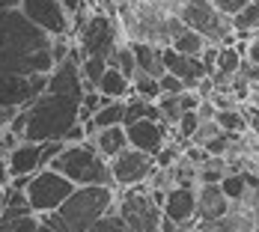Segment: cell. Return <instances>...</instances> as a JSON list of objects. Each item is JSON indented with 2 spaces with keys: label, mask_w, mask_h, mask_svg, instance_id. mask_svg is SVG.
I'll use <instances>...</instances> for the list:
<instances>
[{
  "label": "cell",
  "mask_w": 259,
  "mask_h": 232,
  "mask_svg": "<svg viewBox=\"0 0 259 232\" xmlns=\"http://www.w3.org/2000/svg\"><path fill=\"white\" fill-rule=\"evenodd\" d=\"M90 140H93L96 152L102 155L104 161H110V158H116L119 152H125V149H128V140H125V128H122V125H113V128L96 131Z\"/></svg>",
  "instance_id": "19"
},
{
  "label": "cell",
  "mask_w": 259,
  "mask_h": 232,
  "mask_svg": "<svg viewBox=\"0 0 259 232\" xmlns=\"http://www.w3.org/2000/svg\"><path fill=\"white\" fill-rule=\"evenodd\" d=\"M158 89H161V96H179V92H185V83H182L179 77L164 72V75L158 77Z\"/></svg>",
  "instance_id": "34"
},
{
  "label": "cell",
  "mask_w": 259,
  "mask_h": 232,
  "mask_svg": "<svg viewBox=\"0 0 259 232\" xmlns=\"http://www.w3.org/2000/svg\"><path fill=\"white\" fill-rule=\"evenodd\" d=\"M116 217L125 223L128 232H161V203L152 197L149 184H137V188H125L116 191V203H113Z\"/></svg>",
  "instance_id": "5"
},
{
  "label": "cell",
  "mask_w": 259,
  "mask_h": 232,
  "mask_svg": "<svg viewBox=\"0 0 259 232\" xmlns=\"http://www.w3.org/2000/svg\"><path fill=\"white\" fill-rule=\"evenodd\" d=\"M218 12H224V15H235L244 3H250V0H208Z\"/></svg>",
  "instance_id": "35"
},
{
  "label": "cell",
  "mask_w": 259,
  "mask_h": 232,
  "mask_svg": "<svg viewBox=\"0 0 259 232\" xmlns=\"http://www.w3.org/2000/svg\"><path fill=\"white\" fill-rule=\"evenodd\" d=\"M48 75H3L0 72V107H27L45 92Z\"/></svg>",
  "instance_id": "11"
},
{
  "label": "cell",
  "mask_w": 259,
  "mask_h": 232,
  "mask_svg": "<svg viewBox=\"0 0 259 232\" xmlns=\"http://www.w3.org/2000/svg\"><path fill=\"white\" fill-rule=\"evenodd\" d=\"M18 12L48 36H72V21L60 0H21Z\"/></svg>",
  "instance_id": "10"
},
{
  "label": "cell",
  "mask_w": 259,
  "mask_h": 232,
  "mask_svg": "<svg viewBox=\"0 0 259 232\" xmlns=\"http://www.w3.org/2000/svg\"><path fill=\"white\" fill-rule=\"evenodd\" d=\"M179 21L197 36L206 39V45H235V33L230 24V15L218 12L208 0H182L179 3Z\"/></svg>",
  "instance_id": "6"
},
{
  "label": "cell",
  "mask_w": 259,
  "mask_h": 232,
  "mask_svg": "<svg viewBox=\"0 0 259 232\" xmlns=\"http://www.w3.org/2000/svg\"><path fill=\"white\" fill-rule=\"evenodd\" d=\"M247 104H253V107L259 110V83H253V86H250V96H247Z\"/></svg>",
  "instance_id": "39"
},
{
  "label": "cell",
  "mask_w": 259,
  "mask_h": 232,
  "mask_svg": "<svg viewBox=\"0 0 259 232\" xmlns=\"http://www.w3.org/2000/svg\"><path fill=\"white\" fill-rule=\"evenodd\" d=\"M214 125L224 131V134H247V122H244V113L233 107V110H214Z\"/></svg>",
  "instance_id": "27"
},
{
  "label": "cell",
  "mask_w": 259,
  "mask_h": 232,
  "mask_svg": "<svg viewBox=\"0 0 259 232\" xmlns=\"http://www.w3.org/2000/svg\"><path fill=\"white\" fill-rule=\"evenodd\" d=\"M78 66H80V80H83V92H87V89H96V83L102 80L104 69H107V63H104L102 57H83Z\"/></svg>",
  "instance_id": "29"
},
{
  "label": "cell",
  "mask_w": 259,
  "mask_h": 232,
  "mask_svg": "<svg viewBox=\"0 0 259 232\" xmlns=\"http://www.w3.org/2000/svg\"><path fill=\"white\" fill-rule=\"evenodd\" d=\"M131 51H134V63H137V72L149 77H161L164 75V63H161V48L149 45V42H128Z\"/></svg>",
  "instance_id": "20"
},
{
  "label": "cell",
  "mask_w": 259,
  "mask_h": 232,
  "mask_svg": "<svg viewBox=\"0 0 259 232\" xmlns=\"http://www.w3.org/2000/svg\"><path fill=\"white\" fill-rule=\"evenodd\" d=\"M116 203V191L113 188H75L66 203L51 211V214H39L45 226L51 232H87L93 223H99L107 211H113Z\"/></svg>",
  "instance_id": "3"
},
{
  "label": "cell",
  "mask_w": 259,
  "mask_h": 232,
  "mask_svg": "<svg viewBox=\"0 0 259 232\" xmlns=\"http://www.w3.org/2000/svg\"><path fill=\"white\" fill-rule=\"evenodd\" d=\"M3 206H6V188H0V214H3Z\"/></svg>",
  "instance_id": "41"
},
{
  "label": "cell",
  "mask_w": 259,
  "mask_h": 232,
  "mask_svg": "<svg viewBox=\"0 0 259 232\" xmlns=\"http://www.w3.org/2000/svg\"><path fill=\"white\" fill-rule=\"evenodd\" d=\"M238 66H241V54L235 51L233 45H224V48L218 51L214 72H211V75H221V77H230V80H233L235 72H238Z\"/></svg>",
  "instance_id": "28"
},
{
  "label": "cell",
  "mask_w": 259,
  "mask_h": 232,
  "mask_svg": "<svg viewBox=\"0 0 259 232\" xmlns=\"http://www.w3.org/2000/svg\"><path fill=\"white\" fill-rule=\"evenodd\" d=\"M96 92L102 96V99H107V102H125L131 96V80L128 77H122L116 69H104L102 80L96 83Z\"/></svg>",
  "instance_id": "21"
},
{
  "label": "cell",
  "mask_w": 259,
  "mask_h": 232,
  "mask_svg": "<svg viewBox=\"0 0 259 232\" xmlns=\"http://www.w3.org/2000/svg\"><path fill=\"white\" fill-rule=\"evenodd\" d=\"M230 24H233V33H238V36H253L259 30V0L244 3L235 15H230Z\"/></svg>",
  "instance_id": "22"
},
{
  "label": "cell",
  "mask_w": 259,
  "mask_h": 232,
  "mask_svg": "<svg viewBox=\"0 0 259 232\" xmlns=\"http://www.w3.org/2000/svg\"><path fill=\"white\" fill-rule=\"evenodd\" d=\"M48 167H51L54 173L66 176L75 188H90V184H96V188H113L110 167H107V161H104L102 155L96 152L93 140H83V143H75V146L63 143V149L57 152V158Z\"/></svg>",
  "instance_id": "4"
},
{
  "label": "cell",
  "mask_w": 259,
  "mask_h": 232,
  "mask_svg": "<svg viewBox=\"0 0 259 232\" xmlns=\"http://www.w3.org/2000/svg\"><path fill=\"white\" fill-rule=\"evenodd\" d=\"M131 96L146 99V102H158V99H161L158 80L149 77V75H143V72H134V77H131Z\"/></svg>",
  "instance_id": "31"
},
{
  "label": "cell",
  "mask_w": 259,
  "mask_h": 232,
  "mask_svg": "<svg viewBox=\"0 0 259 232\" xmlns=\"http://www.w3.org/2000/svg\"><path fill=\"white\" fill-rule=\"evenodd\" d=\"M78 110L80 99H69V96H54V92H42L36 102L24 107V134L21 140L30 143H63V134L78 125Z\"/></svg>",
  "instance_id": "2"
},
{
  "label": "cell",
  "mask_w": 259,
  "mask_h": 232,
  "mask_svg": "<svg viewBox=\"0 0 259 232\" xmlns=\"http://www.w3.org/2000/svg\"><path fill=\"white\" fill-rule=\"evenodd\" d=\"M39 214H33L24 200V191L6 184V206L0 214V232H36Z\"/></svg>",
  "instance_id": "13"
},
{
  "label": "cell",
  "mask_w": 259,
  "mask_h": 232,
  "mask_svg": "<svg viewBox=\"0 0 259 232\" xmlns=\"http://www.w3.org/2000/svg\"><path fill=\"white\" fill-rule=\"evenodd\" d=\"M218 134H224V131L214 125V119L200 122V125H197V131H194V137H191V146H200V149H203V146H206V143H211Z\"/></svg>",
  "instance_id": "32"
},
{
  "label": "cell",
  "mask_w": 259,
  "mask_h": 232,
  "mask_svg": "<svg viewBox=\"0 0 259 232\" xmlns=\"http://www.w3.org/2000/svg\"><path fill=\"white\" fill-rule=\"evenodd\" d=\"M78 51L72 48V54L57 63L48 75V83H45V92H54V96H69V99H80L83 96V80H80V66H78Z\"/></svg>",
  "instance_id": "15"
},
{
  "label": "cell",
  "mask_w": 259,
  "mask_h": 232,
  "mask_svg": "<svg viewBox=\"0 0 259 232\" xmlns=\"http://www.w3.org/2000/svg\"><path fill=\"white\" fill-rule=\"evenodd\" d=\"M167 48H173V51L182 54V57H200L203 48H206V39H203V36H197L194 30L182 27L179 33L170 39V45H167Z\"/></svg>",
  "instance_id": "23"
},
{
  "label": "cell",
  "mask_w": 259,
  "mask_h": 232,
  "mask_svg": "<svg viewBox=\"0 0 259 232\" xmlns=\"http://www.w3.org/2000/svg\"><path fill=\"white\" fill-rule=\"evenodd\" d=\"M107 66L110 69H116L122 77H134V72H137V63H134V51H131L128 42H116V48L110 51V57H107Z\"/></svg>",
  "instance_id": "26"
},
{
  "label": "cell",
  "mask_w": 259,
  "mask_h": 232,
  "mask_svg": "<svg viewBox=\"0 0 259 232\" xmlns=\"http://www.w3.org/2000/svg\"><path fill=\"white\" fill-rule=\"evenodd\" d=\"M161 63H164V72L173 77H179L185 83V89H194L206 75V66L200 63V57H182L173 48H161Z\"/></svg>",
  "instance_id": "17"
},
{
  "label": "cell",
  "mask_w": 259,
  "mask_h": 232,
  "mask_svg": "<svg viewBox=\"0 0 259 232\" xmlns=\"http://www.w3.org/2000/svg\"><path fill=\"white\" fill-rule=\"evenodd\" d=\"M87 232H128V229H125V223L116 217V211H107L102 220H99V223H93Z\"/></svg>",
  "instance_id": "33"
},
{
  "label": "cell",
  "mask_w": 259,
  "mask_h": 232,
  "mask_svg": "<svg viewBox=\"0 0 259 232\" xmlns=\"http://www.w3.org/2000/svg\"><path fill=\"white\" fill-rule=\"evenodd\" d=\"M218 188H221V194H224L230 203H241V200H244V194L250 191V188H247V181H244V173H227L224 179L218 181Z\"/></svg>",
  "instance_id": "30"
},
{
  "label": "cell",
  "mask_w": 259,
  "mask_h": 232,
  "mask_svg": "<svg viewBox=\"0 0 259 232\" xmlns=\"http://www.w3.org/2000/svg\"><path fill=\"white\" fill-rule=\"evenodd\" d=\"M140 119H152V122H161V113H158L155 102H146V99H137V96H128L125 99V122H140Z\"/></svg>",
  "instance_id": "25"
},
{
  "label": "cell",
  "mask_w": 259,
  "mask_h": 232,
  "mask_svg": "<svg viewBox=\"0 0 259 232\" xmlns=\"http://www.w3.org/2000/svg\"><path fill=\"white\" fill-rule=\"evenodd\" d=\"M3 164H6L9 181H12V179H30L33 173L45 170V161H42V143L21 140L12 152L3 158Z\"/></svg>",
  "instance_id": "16"
},
{
  "label": "cell",
  "mask_w": 259,
  "mask_h": 232,
  "mask_svg": "<svg viewBox=\"0 0 259 232\" xmlns=\"http://www.w3.org/2000/svg\"><path fill=\"white\" fill-rule=\"evenodd\" d=\"M18 3H21V0H0V12H6V9H18Z\"/></svg>",
  "instance_id": "40"
},
{
  "label": "cell",
  "mask_w": 259,
  "mask_h": 232,
  "mask_svg": "<svg viewBox=\"0 0 259 232\" xmlns=\"http://www.w3.org/2000/svg\"><path fill=\"white\" fill-rule=\"evenodd\" d=\"M200 102H203V99H200L194 89H185V92H179V104H182V110H185V113H188V110H197V107H200Z\"/></svg>",
  "instance_id": "36"
},
{
  "label": "cell",
  "mask_w": 259,
  "mask_h": 232,
  "mask_svg": "<svg viewBox=\"0 0 259 232\" xmlns=\"http://www.w3.org/2000/svg\"><path fill=\"white\" fill-rule=\"evenodd\" d=\"M125 128V140H128V149H137L143 155H152L155 158L164 143L170 140V128L161 125V122H152V119H140V122H128L122 125Z\"/></svg>",
  "instance_id": "14"
},
{
  "label": "cell",
  "mask_w": 259,
  "mask_h": 232,
  "mask_svg": "<svg viewBox=\"0 0 259 232\" xmlns=\"http://www.w3.org/2000/svg\"><path fill=\"white\" fill-rule=\"evenodd\" d=\"M197 226H214L227 211H230V200L221 194L218 184H197Z\"/></svg>",
  "instance_id": "18"
},
{
  "label": "cell",
  "mask_w": 259,
  "mask_h": 232,
  "mask_svg": "<svg viewBox=\"0 0 259 232\" xmlns=\"http://www.w3.org/2000/svg\"><path fill=\"white\" fill-rule=\"evenodd\" d=\"M75 51H78V60L83 57H102L107 63L110 51L116 48V42H125L122 30H119V21L116 18H107L102 12H90L87 24L75 33Z\"/></svg>",
  "instance_id": "7"
},
{
  "label": "cell",
  "mask_w": 259,
  "mask_h": 232,
  "mask_svg": "<svg viewBox=\"0 0 259 232\" xmlns=\"http://www.w3.org/2000/svg\"><path fill=\"white\" fill-rule=\"evenodd\" d=\"M18 110H21V107H0V131L9 128V122L18 116Z\"/></svg>",
  "instance_id": "37"
},
{
  "label": "cell",
  "mask_w": 259,
  "mask_h": 232,
  "mask_svg": "<svg viewBox=\"0 0 259 232\" xmlns=\"http://www.w3.org/2000/svg\"><path fill=\"white\" fill-rule=\"evenodd\" d=\"M72 191H75V184L66 176H60V173H54L51 167H45V170H39V173H33L27 179L24 200L33 214H51V211H57L66 203V197Z\"/></svg>",
  "instance_id": "8"
},
{
  "label": "cell",
  "mask_w": 259,
  "mask_h": 232,
  "mask_svg": "<svg viewBox=\"0 0 259 232\" xmlns=\"http://www.w3.org/2000/svg\"><path fill=\"white\" fill-rule=\"evenodd\" d=\"M51 39L18 9L0 12V72L3 75H51Z\"/></svg>",
  "instance_id": "1"
},
{
  "label": "cell",
  "mask_w": 259,
  "mask_h": 232,
  "mask_svg": "<svg viewBox=\"0 0 259 232\" xmlns=\"http://www.w3.org/2000/svg\"><path fill=\"white\" fill-rule=\"evenodd\" d=\"M161 214H164V220L176 223L179 229H194L197 226V194H194V188L173 184L161 200Z\"/></svg>",
  "instance_id": "12"
},
{
  "label": "cell",
  "mask_w": 259,
  "mask_h": 232,
  "mask_svg": "<svg viewBox=\"0 0 259 232\" xmlns=\"http://www.w3.org/2000/svg\"><path fill=\"white\" fill-rule=\"evenodd\" d=\"M182 232H197V226H194V229H182Z\"/></svg>",
  "instance_id": "42"
},
{
  "label": "cell",
  "mask_w": 259,
  "mask_h": 232,
  "mask_svg": "<svg viewBox=\"0 0 259 232\" xmlns=\"http://www.w3.org/2000/svg\"><path fill=\"white\" fill-rule=\"evenodd\" d=\"M60 3H63V9H66V15H69V21L78 15L80 9H87V6H83V0H60Z\"/></svg>",
  "instance_id": "38"
},
{
  "label": "cell",
  "mask_w": 259,
  "mask_h": 232,
  "mask_svg": "<svg viewBox=\"0 0 259 232\" xmlns=\"http://www.w3.org/2000/svg\"><path fill=\"white\" fill-rule=\"evenodd\" d=\"M90 122L96 125V131L122 125V122H125V102H107V104H102V107L93 113V119H90Z\"/></svg>",
  "instance_id": "24"
},
{
  "label": "cell",
  "mask_w": 259,
  "mask_h": 232,
  "mask_svg": "<svg viewBox=\"0 0 259 232\" xmlns=\"http://www.w3.org/2000/svg\"><path fill=\"white\" fill-rule=\"evenodd\" d=\"M110 167V179H113V191H125V188H137L143 181H149V176L155 173V158L143 155L137 149H125L116 158L107 161Z\"/></svg>",
  "instance_id": "9"
}]
</instances>
